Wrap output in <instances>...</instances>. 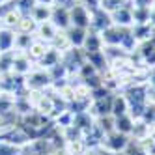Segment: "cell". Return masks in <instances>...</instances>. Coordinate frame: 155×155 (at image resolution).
<instances>
[{
  "instance_id": "13",
  "label": "cell",
  "mask_w": 155,
  "mask_h": 155,
  "mask_svg": "<svg viewBox=\"0 0 155 155\" xmlns=\"http://www.w3.org/2000/svg\"><path fill=\"white\" fill-rule=\"evenodd\" d=\"M32 19L36 21V23H47V21H51V15H52V6H45V4H36L34 8L30 9L28 13Z\"/></svg>"
},
{
  "instance_id": "9",
  "label": "cell",
  "mask_w": 155,
  "mask_h": 155,
  "mask_svg": "<svg viewBox=\"0 0 155 155\" xmlns=\"http://www.w3.org/2000/svg\"><path fill=\"white\" fill-rule=\"evenodd\" d=\"M51 23L56 26L58 30H68L71 26V19H69V9L60 8V6H52V15H51Z\"/></svg>"
},
{
  "instance_id": "34",
  "label": "cell",
  "mask_w": 155,
  "mask_h": 155,
  "mask_svg": "<svg viewBox=\"0 0 155 155\" xmlns=\"http://www.w3.org/2000/svg\"><path fill=\"white\" fill-rule=\"evenodd\" d=\"M151 43H153V45H155V28H153V36H151V39H150Z\"/></svg>"
},
{
  "instance_id": "31",
  "label": "cell",
  "mask_w": 155,
  "mask_h": 155,
  "mask_svg": "<svg viewBox=\"0 0 155 155\" xmlns=\"http://www.w3.org/2000/svg\"><path fill=\"white\" fill-rule=\"evenodd\" d=\"M148 84L150 86H155V65L148 69Z\"/></svg>"
},
{
  "instance_id": "18",
  "label": "cell",
  "mask_w": 155,
  "mask_h": 155,
  "mask_svg": "<svg viewBox=\"0 0 155 155\" xmlns=\"http://www.w3.org/2000/svg\"><path fill=\"white\" fill-rule=\"evenodd\" d=\"M148 129H150V124H148V121H144L142 118H138V120H135V125H133V131H131L129 138L131 140H137V142L146 140L148 138Z\"/></svg>"
},
{
  "instance_id": "22",
  "label": "cell",
  "mask_w": 155,
  "mask_h": 155,
  "mask_svg": "<svg viewBox=\"0 0 155 155\" xmlns=\"http://www.w3.org/2000/svg\"><path fill=\"white\" fill-rule=\"evenodd\" d=\"M60 60H62V54L51 47V49L47 51L45 56H43V58L38 62V65H41V68H45V69H51V68H54L56 64H60Z\"/></svg>"
},
{
  "instance_id": "4",
  "label": "cell",
  "mask_w": 155,
  "mask_h": 155,
  "mask_svg": "<svg viewBox=\"0 0 155 155\" xmlns=\"http://www.w3.org/2000/svg\"><path fill=\"white\" fill-rule=\"evenodd\" d=\"M129 28H121L116 25H110L107 30L101 32V41H103V47H120L121 41H124V36L127 34Z\"/></svg>"
},
{
  "instance_id": "35",
  "label": "cell",
  "mask_w": 155,
  "mask_h": 155,
  "mask_svg": "<svg viewBox=\"0 0 155 155\" xmlns=\"http://www.w3.org/2000/svg\"><path fill=\"white\" fill-rule=\"evenodd\" d=\"M127 2H135V0H127Z\"/></svg>"
},
{
  "instance_id": "11",
  "label": "cell",
  "mask_w": 155,
  "mask_h": 155,
  "mask_svg": "<svg viewBox=\"0 0 155 155\" xmlns=\"http://www.w3.org/2000/svg\"><path fill=\"white\" fill-rule=\"evenodd\" d=\"M56 34H58V28L54 26L51 21H47V23H39L38 25L34 38L36 39H41V41H45V43H49V45H51V41L54 39V36H56Z\"/></svg>"
},
{
  "instance_id": "14",
  "label": "cell",
  "mask_w": 155,
  "mask_h": 155,
  "mask_svg": "<svg viewBox=\"0 0 155 155\" xmlns=\"http://www.w3.org/2000/svg\"><path fill=\"white\" fill-rule=\"evenodd\" d=\"M103 49V41H101V34L90 30L88 28V34H86V39H84V45H82V51L84 52H94V51H101Z\"/></svg>"
},
{
  "instance_id": "23",
  "label": "cell",
  "mask_w": 155,
  "mask_h": 155,
  "mask_svg": "<svg viewBox=\"0 0 155 155\" xmlns=\"http://www.w3.org/2000/svg\"><path fill=\"white\" fill-rule=\"evenodd\" d=\"M36 28H38V23L34 19H32L30 15H23V19L19 21V25L15 28V32H19V34H36Z\"/></svg>"
},
{
  "instance_id": "32",
  "label": "cell",
  "mask_w": 155,
  "mask_h": 155,
  "mask_svg": "<svg viewBox=\"0 0 155 155\" xmlns=\"http://www.w3.org/2000/svg\"><path fill=\"white\" fill-rule=\"evenodd\" d=\"M148 138H150V140H155V124H150V129H148Z\"/></svg>"
},
{
  "instance_id": "1",
  "label": "cell",
  "mask_w": 155,
  "mask_h": 155,
  "mask_svg": "<svg viewBox=\"0 0 155 155\" xmlns=\"http://www.w3.org/2000/svg\"><path fill=\"white\" fill-rule=\"evenodd\" d=\"M51 84H52V79L49 69L41 68L38 64H34V68L25 75V86L30 92H47Z\"/></svg>"
},
{
  "instance_id": "29",
  "label": "cell",
  "mask_w": 155,
  "mask_h": 155,
  "mask_svg": "<svg viewBox=\"0 0 155 155\" xmlns=\"http://www.w3.org/2000/svg\"><path fill=\"white\" fill-rule=\"evenodd\" d=\"M75 4H77V0H54V6H60L65 9H71Z\"/></svg>"
},
{
  "instance_id": "19",
  "label": "cell",
  "mask_w": 155,
  "mask_h": 155,
  "mask_svg": "<svg viewBox=\"0 0 155 155\" xmlns=\"http://www.w3.org/2000/svg\"><path fill=\"white\" fill-rule=\"evenodd\" d=\"M13 47H15V30L0 26V52L13 51Z\"/></svg>"
},
{
  "instance_id": "2",
  "label": "cell",
  "mask_w": 155,
  "mask_h": 155,
  "mask_svg": "<svg viewBox=\"0 0 155 155\" xmlns=\"http://www.w3.org/2000/svg\"><path fill=\"white\" fill-rule=\"evenodd\" d=\"M129 140L131 138L127 135H121V133H118V131H110V133H107V135H105L103 144L99 148H103L105 151L112 153V155H118V153H124L125 151Z\"/></svg>"
},
{
  "instance_id": "28",
  "label": "cell",
  "mask_w": 155,
  "mask_h": 155,
  "mask_svg": "<svg viewBox=\"0 0 155 155\" xmlns=\"http://www.w3.org/2000/svg\"><path fill=\"white\" fill-rule=\"evenodd\" d=\"M77 2L82 4V6H84V8H86L90 13H94L95 9L101 8V0H77Z\"/></svg>"
},
{
  "instance_id": "24",
  "label": "cell",
  "mask_w": 155,
  "mask_h": 155,
  "mask_svg": "<svg viewBox=\"0 0 155 155\" xmlns=\"http://www.w3.org/2000/svg\"><path fill=\"white\" fill-rule=\"evenodd\" d=\"M12 65H13V51L0 52V75L12 73Z\"/></svg>"
},
{
  "instance_id": "3",
  "label": "cell",
  "mask_w": 155,
  "mask_h": 155,
  "mask_svg": "<svg viewBox=\"0 0 155 155\" xmlns=\"http://www.w3.org/2000/svg\"><path fill=\"white\" fill-rule=\"evenodd\" d=\"M112 97L114 94H108L105 97H99V99H92V105L88 108V112L94 120H99L103 116H110L112 114Z\"/></svg>"
},
{
  "instance_id": "7",
  "label": "cell",
  "mask_w": 155,
  "mask_h": 155,
  "mask_svg": "<svg viewBox=\"0 0 155 155\" xmlns=\"http://www.w3.org/2000/svg\"><path fill=\"white\" fill-rule=\"evenodd\" d=\"M110 21H112V25L116 26H121V28H131L133 25V13H131V2L127 6H121L118 9H114L112 13H110Z\"/></svg>"
},
{
  "instance_id": "21",
  "label": "cell",
  "mask_w": 155,
  "mask_h": 155,
  "mask_svg": "<svg viewBox=\"0 0 155 155\" xmlns=\"http://www.w3.org/2000/svg\"><path fill=\"white\" fill-rule=\"evenodd\" d=\"M150 9L151 8H140L131 4V13H133V23L135 25H150Z\"/></svg>"
},
{
  "instance_id": "33",
  "label": "cell",
  "mask_w": 155,
  "mask_h": 155,
  "mask_svg": "<svg viewBox=\"0 0 155 155\" xmlns=\"http://www.w3.org/2000/svg\"><path fill=\"white\" fill-rule=\"evenodd\" d=\"M36 4H45V6H54V0H36Z\"/></svg>"
},
{
  "instance_id": "10",
  "label": "cell",
  "mask_w": 155,
  "mask_h": 155,
  "mask_svg": "<svg viewBox=\"0 0 155 155\" xmlns=\"http://www.w3.org/2000/svg\"><path fill=\"white\" fill-rule=\"evenodd\" d=\"M49 49H51L49 43H45V41H41V39H36V38H34V41H32L30 47L26 49V54L30 56V60L34 62V64H38V62L47 54Z\"/></svg>"
},
{
  "instance_id": "15",
  "label": "cell",
  "mask_w": 155,
  "mask_h": 155,
  "mask_svg": "<svg viewBox=\"0 0 155 155\" xmlns=\"http://www.w3.org/2000/svg\"><path fill=\"white\" fill-rule=\"evenodd\" d=\"M51 47H52L54 51H58L60 54H64V52H68V51L73 49V45H71L68 34H65V30H58V34L54 36V39L51 41Z\"/></svg>"
},
{
  "instance_id": "5",
  "label": "cell",
  "mask_w": 155,
  "mask_h": 155,
  "mask_svg": "<svg viewBox=\"0 0 155 155\" xmlns=\"http://www.w3.org/2000/svg\"><path fill=\"white\" fill-rule=\"evenodd\" d=\"M32 68L34 62L30 60V56L25 51H13V65H12V73L17 77H25Z\"/></svg>"
},
{
  "instance_id": "25",
  "label": "cell",
  "mask_w": 155,
  "mask_h": 155,
  "mask_svg": "<svg viewBox=\"0 0 155 155\" xmlns=\"http://www.w3.org/2000/svg\"><path fill=\"white\" fill-rule=\"evenodd\" d=\"M34 41V36H30V34H19V32H15V47L13 51H25L30 47V43Z\"/></svg>"
},
{
  "instance_id": "6",
  "label": "cell",
  "mask_w": 155,
  "mask_h": 155,
  "mask_svg": "<svg viewBox=\"0 0 155 155\" xmlns=\"http://www.w3.org/2000/svg\"><path fill=\"white\" fill-rule=\"evenodd\" d=\"M90 17L92 13L88 9L77 2L69 9V19H71V26H79V28H90Z\"/></svg>"
},
{
  "instance_id": "30",
  "label": "cell",
  "mask_w": 155,
  "mask_h": 155,
  "mask_svg": "<svg viewBox=\"0 0 155 155\" xmlns=\"http://www.w3.org/2000/svg\"><path fill=\"white\" fill-rule=\"evenodd\" d=\"M146 97H148V103L150 105H155V86H150L148 84V94H146Z\"/></svg>"
},
{
  "instance_id": "8",
  "label": "cell",
  "mask_w": 155,
  "mask_h": 155,
  "mask_svg": "<svg viewBox=\"0 0 155 155\" xmlns=\"http://www.w3.org/2000/svg\"><path fill=\"white\" fill-rule=\"evenodd\" d=\"M110 25H112V21H110V13H107L105 9H95L90 17V30L97 32V34H101L103 30H107Z\"/></svg>"
},
{
  "instance_id": "16",
  "label": "cell",
  "mask_w": 155,
  "mask_h": 155,
  "mask_svg": "<svg viewBox=\"0 0 155 155\" xmlns=\"http://www.w3.org/2000/svg\"><path fill=\"white\" fill-rule=\"evenodd\" d=\"M133 125H135V118L131 114H124V116H118L114 118V131L121 133V135H131L133 131Z\"/></svg>"
},
{
  "instance_id": "17",
  "label": "cell",
  "mask_w": 155,
  "mask_h": 155,
  "mask_svg": "<svg viewBox=\"0 0 155 155\" xmlns=\"http://www.w3.org/2000/svg\"><path fill=\"white\" fill-rule=\"evenodd\" d=\"M124 114H129V103H127L125 95L121 92H118L112 97V116L118 118V116H124Z\"/></svg>"
},
{
  "instance_id": "26",
  "label": "cell",
  "mask_w": 155,
  "mask_h": 155,
  "mask_svg": "<svg viewBox=\"0 0 155 155\" xmlns=\"http://www.w3.org/2000/svg\"><path fill=\"white\" fill-rule=\"evenodd\" d=\"M129 2L127 0H101V9H105L107 13H112L114 9L121 8V6H127Z\"/></svg>"
},
{
  "instance_id": "27",
  "label": "cell",
  "mask_w": 155,
  "mask_h": 155,
  "mask_svg": "<svg viewBox=\"0 0 155 155\" xmlns=\"http://www.w3.org/2000/svg\"><path fill=\"white\" fill-rule=\"evenodd\" d=\"M0 155H21V148L6 142L4 138L0 140Z\"/></svg>"
},
{
  "instance_id": "12",
  "label": "cell",
  "mask_w": 155,
  "mask_h": 155,
  "mask_svg": "<svg viewBox=\"0 0 155 155\" xmlns=\"http://www.w3.org/2000/svg\"><path fill=\"white\" fill-rule=\"evenodd\" d=\"M65 34H68L69 41L73 49H82L84 45V39H86V34H88V28H79V26H69L65 30Z\"/></svg>"
},
{
  "instance_id": "20",
  "label": "cell",
  "mask_w": 155,
  "mask_h": 155,
  "mask_svg": "<svg viewBox=\"0 0 155 155\" xmlns=\"http://www.w3.org/2000/svg\"><path fill=\"white\" fill-rule=\"evenodd\" d=\"M65 153L68 155H86L88 148H86V144L82 138H75V140H68L65 142V146H64Z\"/></svg>"
}]
</instances>
